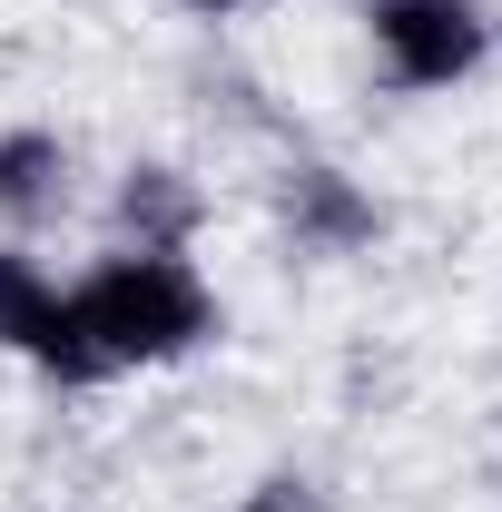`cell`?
Masks as SVG:
<instances>
[{
	"label": "cell",
	"instance_id": "obj_1",
	"mask_svg": "<svg viewBox=\"0 0 502 512\" xmlns=\"http://www.w3.org/2000/svg\"><path fill=\"white\" fill-rule=\"evenodd\" d=\"M69 316L99 384L109 375H158V365H188L217 345V286L197 276V256L178 247H109L99 266L69 276Z\"/></svg>",
	"mask_w": 502,
	"mask_h": 512
},
{
	"label": "cell",
	"instance_id": "obj_2",
	"mask_svg": "<svg viewBox=\"0 0 502 512\" xmlns=\"http://www.w3.org/2000/svg\"><path fill=\"white\" fill-rule=\"evenodd\" d=\"M355 20H365L384 89H404V99H443L493 60V10L483 0H365Z\"/></svg>",
	"mask_w": 502,
	"mask_h": 512
},
{
	"label": "cell",
	"instance_id": "obj_3",
	"mask_svg": "<svg viewBox=\"0 0 502 512\" xmlns=\"http://www.w3.org/2000/svg\"><path fill=\"white\" fill-rule=\"evenodd\" d=\"M276 217H286V237L306 256H365L384 237V197L355 168H335V158H296L276 178Z\"/></svg>",
	"mask_w": 502,
	"mask_h": 512
},
{
	"label": "cell",
	"instance_id": "obj_4",
	"mask_svg": "<svg viewBox=\"0 0 502 512\" xmlns=\"http://www.w3.org/2000/svg\"><path fill=\"white\" fill-rule=\"evenodd\" d=\"M69 197H79V148L60 128H0V227L10 237H40L50 217H69Z\"/></svg>",
	"mask_w": 502,
	"mask_h": 512
},
{
	"label": "cell",
	"instance_id": "obj_5",
	"mask_svg": "<svg viewBox=\"0 0 502 512\" xmlns=\"http://www.w3.org/2000/svg\"><path fill=\"white\" fill-rule=\"evenodd\" d=\"M109 227H119V247H197V227H207V197H197L188 168H168V158H138L119 168V188H109Z\"/></svg>",
	"mask_w": 502,
	"mask_h": 512
},
{
	"label": "cell",
	"instance_id": "obj_6",
	"mask_svg": "<svg viewBox=\"0 0 502 512\" xmlns=\"http://www.w3.org/2000/svg\"><path fill=\"white\" fill-rule=\"evenodd\" d=\"M60 306V276L30 256V237H0V355H30Z\"/></svg>",
	"mask_w": 502,
	"mask_h": 512
},
{
	"label": "cell",
	"instance_id": "obj_7",
	"mask_svg": "<svg viewBox=\"0 0 502 512\" xmlns=\"http://www.w3.org/2000/svg\"><path fill=\"white\" fill-rule=\"evenodd\" d=\"M237 512H335V493H325L315 473H286V463H276V473H256L247 493H237Z\"/></svg>",
	"mask_w": 502,
	"mask_h": 512
},
{
	"label": "cell",
	"instance_id": "obj_8",
	"mask_svg": "<svg viewBox=\"0 0 502 512\" xmlns=\"http://www.w3.org/2000/svg\"><path fill=\"white\" fill-rule=\"evenodd\" d=\"M168 10H178V20H207V30H217V20H247L256 0H168Z\"/></svg>",
	"mask_w": 502,
	"mask_h": 512
},
{
	"label": "cell",
	"instance_id": "obj_9",
	"mask_svg": "<svg viewBox=\"0 0 502 512\" xmlns=\"http://www.w3.org/2000/svg\"><path fill=\"white\" fill-rule=\"evenodd\" d=\"M493 50H502V10H493Z\"/></svg>",
	"mask_w": 502,
	"mask_h": 512
}]
</instances>
